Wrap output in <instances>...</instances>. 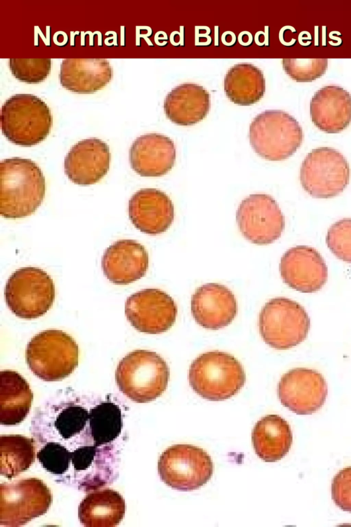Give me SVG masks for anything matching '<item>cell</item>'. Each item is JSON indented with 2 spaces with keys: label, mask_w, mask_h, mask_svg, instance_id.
Here are the masks:
<instances>
[{
  "label": "cell",
  "mask_w": 351,
  "mask_h": 527,
  "mask_svg": "<svg viewBox=\"0 0 351 527\" xmlns=\"http://www.w3.org/2000/svg\"><path fill=\"white\" fill-rule=\"evenodd\" d=\"M311 320L306 309L287 298L270 299L262 307L258 318L260 334L271 348L287 350L307 337Z\"/></svg>",
  "instance_id": "obj_7"
},
{
  "label": "cell",
  "mask_w": 351,
  "mask_h": 527,
  "mask_svg": "<svg viewBox=\"0 0 351 527\" xmlns=\"http://www.w3.org/2000/svg\"><path fill=\"white\" fill-rule=\"evenodd\" d=\"M0 213L5 218L32 215L45 194V179L38 165L30 159L13 157L0 163Z\"/></svg>",
  "instance_id": "obj_1"
},
{
  "label": "cell",
  "mask_w": 351,
  "mask_h": 527,
  "mask_svg": "<svg viewBox=\"0 0 351 527\" xmlns=\"http://www.w3.org/2000/svg\"><path fill=\"white\" fill-rule=\"evenodd\" d=\"M188 379L193 390L210 401L228 399L239 393L245 383L243 366L233 355L210 351L191 363Z\"/></svg>",
  "instance_id": "obj_3"
},
{
  "label": "cell",
  "mask_w": 351,
  "mask_h": 527,
  "mask_svg": "<svg viewBox=\"0 0 351 527\" xmlns=\"http://www.w3.org/2000/svg\"><path fill=\"white\" fill-rule=\"evenodd\" d=\"M0 450V473L8 479L26 471L35 460L34 441L20 434L1 435Z\"/></svg>",
  "instance_id": "obj_28"
},
{
  "label": "cell",
  "mask_w": 351,
  "mask_h": 527,
  "mask_svg": "<svg viewBox=\"0 0 351 527\" xmlns=\"http://www.w3.org/2000/svg\"><path fill=\"white\" fill-rule=\"evenodd\" d=\"M108 145L101 139L90 138L75 144L64 159V172L74 183L93 185L107 174L110 163Z\"/></svg>",
  "instance_id": "obj_17"
},
{
  "label": "cell",
  "mask_w": 351,
  "mask_h": 527,
  "mask_svg": "<svg viewBox=\"0 0 351 527\" xmlns=\"http://www.w3.org/2000/svg\"><path fill=\"white\" fill-rule=\"evenodd\" d=\"M326 243L336 257L351 263V218H343L332 224Z\"/></svg>",
  "instance_id": "obj_33"
},
{
  "label": "cell",
  "mask_w": 351,
  "mask_h": 527,
  "mask_svg": "<svg viewBox=\"0 0 351 527\" xmlns=\"http://www.w3.org/2000/svg\"><path fill=\"white\" fill-rule=\"evenodd\" d=\"M25 360L32 372L45 382L69 376L79 361L78 345L68 333L47 329L34 336L25 349Z\"/></svg>",
  "instance_id": "obj_5"
},
{
  "label": "cell",
  "mask_w": 351,
  "mask_h": 527,
  "mask_svg": "<svg viewBox=\"0 0 351 527\" xmlns=\"http://www.w3.org/2000/svg\"><path fill=\"white\" fill-rule=\"evenodd\" d=\"M214 470L211 457L203 449L189 444H176L160 456L158 471L160 480L172 489L189 491L204 485Z\"/></svg>",
  "instance_id": "obj_9"
},
{
  "label": "cell",
  "mask_w": 351,
  "mask_h": 527,
  "mask_svg": "<svg viewBox=\"0 0 351 527\" xmlns=\"http://www.w3.org/2000/svg\"><path fill=\"white\" fill-rule=\"evenodd\" d=\"M224 91L228 98L236 104H254L262 99L265 92L263 73L250 63L234 65L225 75Z\"/></svg>",
  "instance_id": "obj_27"
},
{
  "label": "cell",
  "mask_w": 351,
  "mask_h": 527,
  "mask_svg": "<svg viewBox=\"0 0 351 527\" xmlns=\"http://www.w3.org/2000/svg\"><path fill=\"white\" fill-rule=\"evenodd\" d=\"M71 453L57 442H49L37 453V458L43 468L54 475H62L69 469Z\"/></svg>",
  "instance_id": "obj_34"
},
{
  "label": "cell",
  "mask_w": 351,
  "mask_h": 527,
  "mask_svg": "<svg viewBox=\"0 0 351 527\" xmlns=\"http://www.w3.org/2000/svg\"><path fill=\"white\" fill-rule=\"evenodd\" d=\"M9 67L12 75L19 80L28 84H36L43 82L49 75L51 60L10 58Z\"/></svg>",
  "instance_id": "obj_30"
},
{
  "label": "cell",
  "mask_w": 351,
  "mask_h": 527,
  "mask_svg": "<svg viewBox=\"0 0 351 527\" xmlns=\"http://www.w3.org/2000/svg\"><path fill=\"white\" fill-rule=\"evenodd\" d=\"M5 303L16 316L26 320L38 318L51 307L55 298L52 279L36 267L21 268L13 272L5 284Z\"/></svg>",
  "instance_id": "obj_8"
},
{
  "label": "cell",
  "mask_w": 351,
  "mask_h": 527,
  "mask_svg": "<svg viewBox=\"0 0 351 527\" xmlns=\"http://www.w3.org/2000/svg\"><path fill=\"white\" fill-rule=\"evenodd\" d=\"M0 526H19L47 513L52 502L49 487L30 478L0 485Z\"/></svg>",
  "instance_id": "obj_11"
},
{
  "label": "cell",
  "mask_w": 351,
  "mask_h": 527,
  "mask_svg": "<svg viewBox=\"0 0 351 527\" xmlns=\"http://www.w3.org/2000/svg\"><path fill=\"white\" fill-rule=\"evenodd\" d=\"M99 451V447L93 445H84L72 452L71 464L74 470L80 472L89 469L94 462L97 461Z\"/></svg>",
  "instance_id": "obj_36"
},
{
  "label": "cell",
  "mask_w": 351,
  "mask_h": 527,
  "mask_svg": "<svg viewBox=\"0 0 351 527\" xmlns=\"http://www.w3.org/2000/svg\"><path fill=\"white\" fill-rule=\"evenodd\" d=\"M170 371L166 361L148 350H135L119 362L115 379L119 390L132 401L147 403L166 390Z\"/></svg>",
  "instance_id": "obj_2"
},
{
  "label": "cell",
  "mask_w": 351,
  "mask_h": 527,
  "mask_svg": "<svg viewBox=\"0 0 351 527\" xmlns=\"http://www.w3.org/2000/svg\"><path fill=\"white\" fill-rule=\"evenodd\" d=\"M125 503L122 495L105 489L88 494L78 506V517L86 527L116 526L123 519Z\"/></svg>",
  "instance_id": "obj_26"
},
{
  "label": "cell",
  "mask_w": 351,
  "mask_h": 527,
  "mask_svg": "<svg viewBox=\"0 0 351 527\" xmlns=\"http://www.w3.org/2000/svg\"><path fill=\"white\" fill-rule=\"evenodd\" d=\"M128 213L137 229L156 235L171 226L174 219V207L165 192L154 188H145L136 191L130 199Z\"/></svg>",
  "instance_id": "obj_18"
},
{
  "label": "cell",
  "mask_w": 351,
  "mask_h": 527,
  "mask_svg": "<svg viewBox=\"0 0 351 527\" xmlns=\"http://www.w3.org/2000/svg\"><path fill=\"white\" fill-rule=\"evenodd\" d=\"M176 152L173 141L158 133L138 137L129 151L132 169L141 176L158 177L165 175L173 167Z\"/></svg>",
  "instance_id": "obj_20"
},
{
  "label": "cell",
  "mask_w": 351,
  "mask_h": 527,
  "mask_svg": "<svg viewBox=\"0 0 351 527\" xmlns=\"http://www.w3.org/2000/svg\"><path fill=\"white\" fill-rule=\"evenodd\" d=\"M279 268L283 281L303 293L317 292L328 279L324 258L316 249L307 246H297L285 252Z\"/></svg>",
  "instance_id": "obj_15"
},
{
  "label": "cell",
  "mask_w": 351,
  "mask_h": 527,
  "mask_svg": "<svg viewBox=\"0 0 351 527\" xmlns=\"http://www.w3.org/2000/svg\"><path fill=\"white\" fill-rule=\"evenodd\" d=\"M52 124L49 107L36 95L16 94L2 106L1 130L14 144L29 147L40 143L49 134Z\"/></svg>",
  "instance_id": "obj_4"
},
{
  "label": "cell",
  "mask_w": 351,
  "mask_h": 527,
  "mask_svg": "<svg viewBox=\"0 0 351 527\" xmlns=\"http://www.w3.org/2000/svg\"><path fill=\"white\" fill-rule=\"evenodd\" d=\"M328 395L327 383L316 370L295 368L285 373L278 385L281 403L297 414H311L324 404Z\"/></svg>",
  "instance_id": "obj_14"
},
{
  "label": "cell",
  "mask_w": 351,
  "mask_h": 527,
  "mask_svg": "<svg viewBox=\"0 0 351 527\" xmlns=\"http://www.w3.org/2000/svg\"><path fill=\"white\" fill-rule=\"evenodd\" d=\"M252 148L268 161H282L300 147L303 132L298 121L280 110H267L252 121L248 133Z\"/></svg>",
  "instance_id": "obj_6"
},
{
  "label": "cell",
  "mask_w": 351,
  "mask_h": 527,
  "mask_svg": "<svg viewBox=\"0 0 351 527\" xmlns=\"http://www.w3.org/2000/svg\"><path fill=\"white\" fill-rule=\"evenodd\" d=\"M310 115L320 130L339 133L351 123V95L339 86H325L312 97Z\"/></svg>",
  "instance_id": "obj_21"
},
{
  "label": "cell",
  "mask_w": 351,
  "mask_h": 527,
  "mask_svg": "<svg viewBox=\"0 0 351 527\" xmlns=\"http://www.w3.org/2000/svg\"><path fill=\"white\" fill-rule=\"evenodd\" d=\"M236 220L242 235L258 245L269 244L281 236L285 217L276 201L265 194H251L238 207Z\"/></svg>",
  "instance_id": "obj_12"
},
{
  "label": "cell",
  "mask_w": 351,
  "mask_h": 527,
  "mask_svg": "<svg viewBox=\"0 0 351 527\" xmlns=\"http://www.w3.org/2000/svg\"><path fill=\"white\" fill-rule=\"evenodd\" d=\"M148 266L145 248L132 239L115 242L106 250L101 260L105 276L116 285H128L140 279Z\"/></svg>",
  "instance_id": "obj_19"
},
{
  "label": "cell",
  "mask_w": 351,
  "mask_h": 527,
  "mask_svg": "<svg viewBox=\"0 0 351 527\" xmlns=\"http://www.w3.org/2000/svg\"><path fill=\"white\" fill-rule=\"evenodd\" d=\"M350 169L344 156L328 147L313 149L304 159L300 183L311 196L330 198L340 194L350 182Z\"/></svg>",
  "instance_id": "obj_10"
},
{
  "label": "cell",
  "mask_w": 351,
  "mask_h": 527,
  "mask_svg": "<svg viewBox=\"0 0 351 527\" xmlns=\"http://www.w3.org/2000/svg\"><path fill=\"white\" fill-rule=\"evenodd\" d=\"M210 106V94L202 86L183 83L167 94L164 111L173 123L188 126L202 121L208 115Z\"/></svg>",
  "instance_id": "obj_23"
},
{
  "label": "cell",
  "mask_w": 351,
  "mask_h": 527,
  "mask_svg": "<svg viewBox=\"0 0 351 527\" xmlns=\"http://www.w3.org/2000/svg\"><path fill=\"white\" fill-rule=\"evenodd\" d=\"M0 423L14 425L21 423L29 412L33 393L29 384L19 373L0 372Z\"/></svg>",
  "instance_id": "obj_25"
},
{
  "label": "cell",
  "mask_w": 351,
  "mask_h": 527,
  "mask_svg": "<svg viewBox=\"0 0 351 527\" xmlns=\"http://www.w3.org/2000/svg\"><path fill=\"white\" fill-rule=\"evenodd\" d=\"M282 63L286 73L300 82L322 77L328 68L327 58H283Z\"/></svg>",
  "instance_id": "obj_31"
},
{
  "label": "cell",
  "mask_w": 351,
  "mask_h": 527,
  "mask_svg": "<svg viewBox=\"0 0 351 527\" xmlns=\"http://www.w3.org/2000/svg\"><path fill=\"white\" fill-rule=\"evenodd\" d=\"M88 415L84 408L71 403L61 410L53 425L62 438L69 439L86 428Z\"/></svg>",
  "instance_id": "obj_32"
},
{
  "label": "cell",
  "mask_w": 351,
  "mask_h": 527,
  "mask_svg": "<svg viewBox=\"0 0 351 527\" xmlns=\"http://www.w3.org/2000/svg\"><path fill=\"white\" fill-rule=\"evenodd\" d=\"M88 432L95 446L106 445L120 434L123 428L121 411L110 401L102 402L89 411Z\"/></svg>",
  "instance_id": "obj_29"
},
{
  "label": "cell",
  "mask_w": 351,
  "mask_h": 527,
  "mask_svg": "<svg viewBox=\"0 0 351 527\" xmlns=\"http://www.w3.org/2000/svg\"><path fill=\"white\" fill-rule=\"evenodd\" d=\"M125 314L128 320L138 331L160 334L175 323L178 307L174 300L164 291L147 288L127 298Z\"/></svg>",
  "instance_id": "obj_13"
},
{
  "label": "cell",
  "mask_w": 351,
  "mask_h": 527,
  "mask_svg": "<svg viewBox=\"0 0 351 527\" xmlns=\"http://www.w3.org/2000/svg\"><path fill=\"white\" fill-rule=\"evenodd\" d=\"M112 69L105 58H64L59 73L62 86L77 93H92L108 84Z\"/></svg>",
  "instance_id": "obj_22"
},
{
  "label": "cell",
  "mask_w": 351,
  "mask_h": 527,
  "mask_svg": "<svg viewBox=\"0 0 351 527\" xmlns=\"http://www.w3.org/2000/svg\"><path fill=\"white\" fill-rule=\"evenodd\" d=\"M195 322L203 328L217 330L230 324L237 314V302L226 286L209 283L196 289L191 299Z\"/></svg>",
  "instance_id": "obj_16"
},
{
  "label": "cell",
  "mask_w": 351,
  "mask_h": 527,
  "mask_svg": "<svg viewBox=\"0 0 351 527\" xmlns=\"http://www.w3.org/2000/svg\"><path fill=\"white\" fill-rule=\"evenodd\" d=\"M332 498L341 510L351 513V467L340 470L331 485Z\"/></svg>",
  "instance_id": "obj_35"
},
{
  "label": "cell",
  "mask_w": 351,
  "mask_h": 527,
  "mask_svg": "<svg viewBox=\"0 0 351 527\" xmlns=\"http://www.w3.org/2000/svg\"><path fill=\"white\" fill-rule=\"evenodd\" d=\"M252 441L256 454L261 460L276 462L289 452L293 435L287 421L279 415L268 414L255 425Z\"/></svg>",
  "instance_id": "obj_24"
}]
</instances>
